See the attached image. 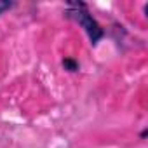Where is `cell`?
Returning <instances> with one entry per match:
<instances>
[{
  "label": "cell",
  "instance_id": "277c9868",
  "mask_svg": "<svg viewBox=\"0 0 148 148\" xmlns=\"http://www.w3.org/2000/svg\"><path fill=\"white\" fill-rule=\"evenodd\" d=\"M146 132H148V131L145 129V131H141V134H139V136H141V138H146Z\"/></svg>",
  "mask_w": 148,
  "mask_h": 148
},
{
  "label": "cell",
  "instance_id": "7a4b0ae2",
  "mask_svg": "<svg viewBox=\"0 0 148 148\" xmlns=\"http://www.w3.org/2000/svg\"><path fill=\"white\" fill-rule=\"evenodd\" d=\"M63 68H64L66 71H79L80 64H79L77 59H73V58H64V59H63Z\"/></svg>",
  "mask_w": 148,
  "mask_h": 148
},
{
  "label": "cell",
  "instance_id": "3957f363",
  "mask_svg": "<svg viewBox=\"0 0 148 148\" xmlns=\"http://www.w3.org/2000/svg\"><path fill=\"white\" fill-rule=\"evenodd\" d=\"M16 4L14 2H0V14H4L5 11H9V9H12Z\"/></svg>",
  "mask_w": 148,
  "mask_h": 148
},
{
  "label": "cell",
  "instance_id": "6da1fadb",
  "mask_svg": "<svg viewBox=\"0 0 148 148\" xmlns=\"http://www.w3.org/2000/svg\"><path fill=\"white\" fill-rule=\"evenodd\" d=\"M64 16L70 18V19H73L75 23H79L84 28V32L87 33V37H89V40H91L92 45H96L105 37L103 26L91 14L89 5L86 2H68L66 4V11H64Z\"/></svg>",
  "mask_w": 148,
  "mask_h": 148
}]
</instances>
